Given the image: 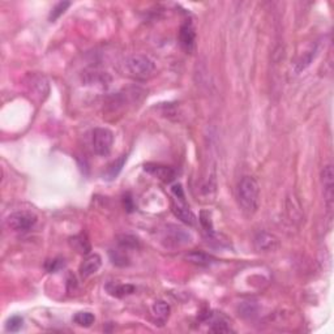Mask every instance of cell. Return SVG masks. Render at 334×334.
I'll use <instances>...</instances> for the list:
<instances>
[{
	"mask_svg": "<svg viewBox=\"0 0 334 334\" xmlns=\"http://www.w3.org/2000/svg\"><path fill=\"white\" fill-rule=\"evenodd\" d=\"M178 201L173 204V212L175 217H178L181 222H184L185 225L193 226L196 224V217L190 209L187 204H185L184 198H176Z\"/></svg>",
	"mask_w": 334,
	"mask_h": 334,
	"instance_id": "obj_11",
	"label": "cell"
},
{
	"mask_svg": "<svg viewBox=\"0 0 334 334\" xmlns=\"http://www.w3.org/2000/svg\"><path fill=\"white\" fill-rule=\"evenodd\" d=\"M69 246H71L77 253H80V255H89L91 251L90 242H89V239L86 238V235H84V234H80V235H76L69 239Z\"/></svg>",
	"mask_w": 334,
	"mask_h": 334,
	"instance_id": "obj_13",
	"label": "cell"
},
{
	"mask_svg": "<svg viewBox=\"0 0 334 334\" xmlns=\"http://www.w3.org/2000/svg\"><path fill=\"white\" fill-rule=\"evenodd\" d=\"M184 260L193 264V265L209 266L214 263L215 258L212 257L210 255H208V253L201 252V251H192V252H188L187 255L184 256Z\"/></svg>",
	"mask_w": 334,
	"mask_h": 334,
	"instance_id": "obj_12",
	"label": "cell"
},
{
	"mask_svg": "<svg viewBox=\"0 0 334 334\" xmlns=\"http://www.w3.org/2000/svg\"><path fill=\"white\" fill-rule=\"evenodd\" d=\"M69 6H71L69 2H60V3H58L57 6L51 9V12H50L48 20L51 21V23H54L55 20H58V18H59L60 16L67 11V9H68Z\"/></svg>",
	"mask_w": 334,
	"mask_h": 334,
	"instance_id": "obj_21",
	"label": "cell"
},
{
	"mask_svg": "<svg viewBox=\"0 0 334 334\" xmlns=\"http://www.w3.org/2000/svg\"><path fill=\"white\" fill-rule=\"evenodd\" d=\"M179 41H180L181 47L184 48L187 52H192L196 46V30L195 26L191 21H185L180 26L179 31Z\"/></svg>",
	"mask_w": 334,
	"mask_h": 334,
	"instance_id": "obj_9",
	"label": "cell"
},
{
	"mask_svg": "<svg viewBox=\"0 0 334 334\" xmlns=\"http://www.w3.org/2000/svg\"><path fill=\"white\" fill-rule=\"evenodd\" d=\"M317 51H319V48H317L316 46H312L308 51L304 52V54L299 58V60L296 62V64H295V72H296V73H299V72H302V71H304L306 68H308L309 64L312 63V60L316 58Z\"/></svg>",
	"mask_w": 334,
	"mask_h": 334,
	"instance_id": "obj_15",
	"label": "cell"
},
{
	"mask_svg": "<svg viewBox=\"0 0 334 334\" xmlns=\"http://www.w3.org/2000/svg\"><path fill=\"white\" fill-rule=\"evenodd\" d=\"M255 248L257 252L270 253L280 248V239L270 232H258L255 238Z\"/></svg>",
	"mask_w": 334,
	"mask_h": 334,
	"instance_id": "obj_7",
	"label": "cell"
},
{
	"mask_svg": "<svg viewBox=\"0 0 334 334\" xmlns=\"http://www.w3.org/2000/svg\"><path fill=\"white\" fill-rule=\"evenodd\" d=\"M124 67L129 76L139 80L149 79L156 72V63L149 57L142 54H135L128 57L125 59Z\"/></svg>",
	"mask_w": 334,
	"mask_h": 334,
	"instance_id": "obj_2",
	"label": "cell"
},
{
	"mask_svg": "<svg viewBox=\"0 0 334 334\" xmlns=\"http://www.w3.org/2000/svg\"><path fill=\"white\" fill-rule=\"evenodd\" d=\"M23 323H24L23 317L12 316L11 319H8V321H7V325H6L7 331H12V333L18 331L21 328H23Z\"/></svg>",
	"mask_w": 334,
	"mask_h": 334,
	"instance_id": "obj_24",
	"label": "cell"
},
{
	"mask_svg": "<svg viewBox=\"0 0 334 334\" xmlns=\"http://www.w3.org/2000/svg\"><path fill=\"white\" fill-rule=\"evenodd\" d=\"M63 264H64V263H62V261H60V260H58V258H55V260L48 261V263L46 264V269H47L50 273H55L58 269H59L60 266L63 265Z\"/></svg>",
	"mask_w": 334,
	"mask_h": 334,
	"instance_id": "obj_25",
	"label": "cell"
},
{
	"mask_svg": "<svg viewBox=\"0 0 334 334\" xmlns=\"http://www.w3.org/2000/svg\"><path fill=\"white\" fill-rule=\"evenodd\" d=\"M124 207L128 212H132L133 205H132V198L129 196H124Z\"/></svg>",
	"mask_w": 334,
	"mask_h": 334,
	"instance_id": "obj_26",
	"label": "cell"
},
{
	"mask_svg": "<svg viewBox=\"0 0 334 334\" xmlns=\"http://www.w3.org/2000/svg\"><path fill=\"white\" fill-rule=\"evenodd\" d=\"M161 240L167 248H178V247H183L191 243L192 236L183 227L176 226V225H167L162 230Z\"/></svg>",
	"mask_w": 334,
	"mask_h": 334,
	"instance_id": "obj_3",
	"label": "cell"
},
{
	"mask_svg": "<svg viewBox=\"0 0 334 334\" xmlns=\"http://www.w3.org/2000/svg\"><path fill=\"white\" fill-rule=\"evenodd\" d=\"M75 324H77L79 326H82V328H89L94 324L96 321V317H94L93 313L90 312H79L73 316Z\"/></svg>",
	"mask_w": 334,
	"mask_h": 334,
	"instance_id": "obj_17",
	"label": "cell"
},
{
	"mask_svg": "<svg viewBox=\"0 0 334 334\" xmlns=\"http://www.w3.org/2000/svg\"><path fill=\"white\" fill-rule=\"evenodd\" d=\"M102 265V258L101 256L97 255V253H93V255H89L85 260L82 261V264L80 265V277L81 280H86L90 275H93L94 273H97Z\"/></svg>",
	"mask_w": 334,
	"mask_h": 334,
	"instance_id": "obj_10",
	"label": "cell"
},
{
	"mask_svg": "<svg viewBox=\"0 0 334 334\" xmlns=\"http://www.w3.org/2000/svg\"><path fill=\"white\" fill-rule=\"evenodd\" d=\"M152 309H153V313L154 316H156L157 321H159V323H164V321L169 319L171 312L170 306H169L166 302H163V300H157V302H154Z\"/></svg>",
	"mask_w": 334,
	"mask_h": 334,
	"instance_id": "obj_16",
	"label": "cell"
},
{
	"mask_svg": "<svg viewBox=\"0 0 334 334\" xmlns=\"http://www.w3.org/2000/svg\"><path fill=\"white\" fill-rule=\"evenodd\" d=\"M236 198L246 214L252 215L260 207V185L252 176H243L238 183Z\"/></svg>",
	"mask_w": 334,
	"mask_h": 334,
	"instance_id": "obj_1",
	"label": "cell"
},
{
	"mask_svg": "<svg viewBox=\"0 0 334 334\" xmlns=\"http://www.w3.org/2000/svg\"><path fill=\"white\" fill-rule=\"evenodd\" d=\"M110 257L113 264L118 266H125L129 264V257H128L125 249H111Z\"/></svg>",
	"mask_w": 334,
	"mask_h": 334,
	"instance_id": "obj_18",
	"label": "cell"
},
{
	"mask_svg": "<svg viewBox=\"0 0 334 334\" xmlns=\"http://www.w3.org/2000/svg\"><path fill=\"white\" fill-rule=\"evenodd\" d=\"M94 153L99 157H107L113 149L114 133L107 128H96L91 137Z\"/></svg>",
	"mask_w": 334,
	"mask_h": 334,
	"instance_id": "obj_5",
	"label": "cell"
},
{
	"mask_svg": "<svg viewBox=\"0 0 334 334\" xmlns=\"http://www.w3.org/2000/svg\"><path fill=\"white\" fill-rule=\"evenodd\" d=\"M321 181L324 187V197H325L326 207L329 212L333 209V200H334V171L331 164L324 166L321 171Z\"/></svg>",
	"mask_w": 334,
	"mask_h": 334,
	"instance_id": "obj_6",
	"label": "cell"
},
{
	"mask_svg": "<svg viewBox=\"0 0 334 334\" xmlns=\"http://www.w3.org/2000/svg\"><path fill=\"white\" fill-rule=\"evenodd\" d=\"M144 170L149 173L150 175H153L154 178L164 181V183H171L176 178V171L170 166H163V164L158 163H146L144 166Z\"/></svg>",
	"mask_w": 334,
	"mask_h": 334,
	"instance_id": "obj_8",
	"label": "cell"
},
{
	"mask_svg": "<svg viewBox=\"0 0 334 334\" xmlns=\"http://www.w3.org/2000/svg\"><path fill=\"white\" fill-rule=\"evenodd\" d=\"M38 221V217L29 210L11 213L6 218V225L8 229L13 231H28L34 226Z\"/></svg>",
	"mask_w": 334,
	"mask_h": 334,
	"instance_id": "obj_4",
	"label": "cell"
},
{
	"mask_svg": "<svg viewBox=\"0 0 334 334\" xmlns=\"http://www.w3.org/2000/svg\"><path fill=\"white\" fill-rule=\"evenodd\" d=\"M118 243H119L120 248L125 249V251L127 249H136L140 246L139 239L132 235H120L118 238Z\"/></svg>",
	"mask_w": 334,
	"mask_h": 334,
	"instance_id": "obj_20",
	"label": "cell"
},
{
	"mask_svg": "<svg viewBox=\"0 0 334 334\" xmlns=\"http://www.w3.org/2000/svg\"><path fill=\"white\" fill-rule=\"evenodd\" d=\"M106 290L110 295L115 298H123L127 296V295L133 294V292L136 291V287L133 286V285H118V283H108L107 286H106Z\"/></svg>",
	"mask_w": 334,
	"mask_h": 334,
	"instance_id": "obj_14",
	"label": "cell"
},
{
	"mask_svg": "<svg viewBox=\"0 0 334 334\" xmlns=\"http://www.w3.org/2000/svg\"><path fill=\"white\" fill-rule=\"evenodd\" d=\"M200 224H201L202 229L205 230V232H207L208 235H212V234H214V227H213V222H212V217H210L209 212H205V210H202L201 213H200Z\"/></svg>",
	"mask_w": 334,
	"mask_h": 334,
	"instance_id": "obj_22",
	"label": "cell"
},
{
	"mask_svg": "<svg viewBox=\"0 0 334 334\" xmlns=\"http://www.w3.org/2000/svg\"><path fill=\"white\" fill-rule=\"evenodd\" d=\"M210 324L213 325L212 330L213 331H217V333H226V331H230L231 329H230L229 326V323H227L226 320H225L224 317L221 316V314H215V316H212V319H210Z\"/></svg>",
	"mask_w": 334,
	"mask_h": 334,
	"instance_id": "obj_19",
	"label": "cell"
},
{
	"mask_svg": "<svg viewBox=\"0 0 334 334\" xmlns=\"http://www.w3.org/2000/svg\"><path fill=\"white\" fill-rule=\"evenodd\" d=\"M124 162H125V156H122L119 159H116V161L114 162V163L111 164L110 167H108L107 178L108 179H114V178H116V176L119 175V173L122 171L123 166H124Z\"/></svg>",
	"mask_w": 334,
	"mask_h": 334,
	"instance_id": "obj_23",
	"label": "cell"
}]
</instances>
